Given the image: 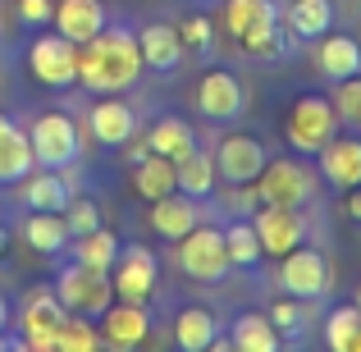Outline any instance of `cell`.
Wrapping results in <instances>:
<instances>
[{"instance_id": "obj_1", "label": "cell", "mask_w": 361, "mask_h": 352, "mask_svg": "<svg viewBox=\"0 0 361 352\" xmlns=\"http://www.w3.org/2000/svg\"><path fill=\"white\" fill-rule=\"evenodd\" d=\"M142 73V51H137V32L106 23L92 42L78 46V83L97 97L110 92H128Z\"/></svg>"}, {"instance_id": "obj_2", "label": "cell", "mask_w": 361, "mask_h": 352, "mask_svg": "<svg viewBox=\"0 0 361 352\" xmlns=\"http://www.w3.org/2000/svg\"><path fill=\"white\" fill-rule=\"evenodd\" d=\"M174 261L192 284H224V274L233 270L229 247H224V229L215 224H197L174 243Z\"/></svg>"}, {"instance_id": "obj_3", "label": "cell", "mask_w": 361, "mask_h": 352, "mask_svg": "<svg viewBox=\"0 0 361 352\" xmlns=\"http://www.w3.org/2000/svg\"><path fill=\"white\" fill-rule=\"evenodd\" d=\"M55 298H60L64 311L73 316H87V320H101L106 307L115 302V284H110V270H92L82 261H69L60 274H55Z\"/></svg>"}, {"instance_id": "obj_4", "label": "cell", "mask_w": 361, "mask_h": 352, "mask_svg": "<svg viewBox=\"0 0 361 352\" xmlns=\"http://www.w3.org/2000/svg\"><path fill=\"white\" fill-rule=\"evenodd\" d=\"M27 142H32V160L46 169H64L82 156V133L73 123L69 110H46V115L32 119L27 128Z\"/></svg>"}, {"instance_id": "obj_5", "label": "cell", "mask_w": 361, "mask_h": 352, "mask_svg": "<svg viewBox=\"0 0 361 352\" xmlns=\"http://www.w3.org/2000/svg\"><path fill=\"white\" fill-rule=\"evenodd\" d=\"M329 284H334V270H329V256L320 252V247L298 243L293 252L279 256V289L288 293V298L316 302V298L329 293Z\"/></svg>"}, {"instance_id": "obj_6", "label": "cell", "mask_w": 361, "mask_h": 352, "mask_svg": "<svg viewBox=\"0 0 361 352\" xmlns=\"http://www.w3.org/2000/svg\"><path fill=\"white\" fill-rule=\"evenodd\" d=\"M256 197L270 206H307L316 197V174L307 169L302 156L265 160V169L256 174Z\"/></svg>"}, {"instance_id": "obj_7", "label": "cell", "mask_w": 361, "mask_h": 352, "mask_svg": "<svg viewBox=\"0 0 361 352\" xmlns=\"http://www.w3.org/2000/svg\"><path fill=\"white\" fill-rule=\"evenodd\" d=\"M338 133V115L325 97H298L288 106V119H283V138L298 156H316L329 138Z\"/></svg>"}, {"instance_id": "obj_8", "label": "cell", "mask_w": 361, "mask_h": 352, "mask_svg": "<svg viewBox=\"0 0 361 352\" xmlns=\"http://www.w3.org/2000/svg\"><path fill=\"white\" fill-rule=\"evenodd\" d=\"M27 73L42 87H73L78 83V46L60 32H42L27 46Z\"/></svg>"}, {"instance_id": "obj_9", "label": "cell", "mask_w": 361, "mask_h": 352, "mask_svg": "<svg viewBox=\"0 0 361 352\" xmlns=\"http://www.w3.org/2000/svg\"><path fill=\"white\" fill-rule=\"evenodd\" d=\"M110 284H115V298L119 302H151V293H156V284H160L156 252L142 247V243L119 247L115 265H110Z\"/></svg>"}, {"instance_id": "obj_10", "label": "cell", "mask_w": 361, "mask_h": 352, "mask_svg": "<svg viewBox=\"0 0 361 352\" xmlns=\"http://www.w3.org/2000/svg\"><path fill=\"white\" fill-rule=\"evenodd\" d=\"M192 106H197V115L211 119V123H233L247 110V92H243L238 73L233 69H206L197 78Z\"/></svg>"}, {"instance_id": "obj_11", "label": "cell", "mask_w": 361, "mask_h": 352, "mask_svg": "<svg viewBox=\"0 0 361 352\" xmlns=\"http://www.w3.org/2000/svg\"><path fill=\"white\" fill-rule=\"evenodd\" d=\"M252 229H256V238H261L265 256H283L298 243H307V215H302V206H270V202H261L256 215H252Z\"/></svg>"}, {"instance_id": "obj_12", "label": "cell", "mask_w": 361, "mask_h": 352, "mask_svg": "<svg viewBox=\"0 0 361 352\" xmlns=\"http://www.w3.org/2000/svg\"><path fill=\"white\" fill-rule=\"evenodd\" d=\"M265 147L252 133H224L220 147H215V174L229 178V183H256V174L265 169Z\"/></svg>"}, {"instance_id": "obj_13", "label": "cell", "mask_w": 361, "mask_h": 352, "mask_svg": "<svg viewBox=\"0 0 361 352\" xmlns=\"http://www.w3.org/2000/svg\"><path fill=\"white\" fill-rule=\"evenodd\" d=\"M147 334H151L147 302H119L115 298L106 307V316H101V344H106V348H119V352L142 348V344H147Z\"/></svg>"}, {"instance_id": "obj_14", "label": "cell", "mask_w": 361, "mask_h": 352, "mask_svg": "<svg viewBox=\"0 0 361 352\" xmlns=\"http://www.w3.org/2000/svg\"><path fill=\"white\" fill-rule=\"evenodd\" d=\"M60 316H64V307L51 289L27 293L23 316H18V325H23V348L27 352H55V325H60Z\"/></svg>"}, {"instance_id": "obj_15", "label": "cell", "mask_w": 361, "mask_h": 352, "mask_svg": "<svg viewBox=\"0 0 361 352\" xmlns=\"http://www.w3.org/2000/svg\"><path fill=\"white\" fill-rule=\"evenodd\" d=\"M51 23H55L60 37H69L73 46H82V42H92L110 18H106V5H101V0H55Z\"/></svg>"}, {"instance_id": "obj_16", "label": "cell", "mask_w": 361, "mask_h": 352, "mask_svg": "<svg viewBox=\"0 0 361 352\" xmlns=\"http://www.w3.org/2000/svg\"><path fill=\"white\" fill-rule=\"evenodd\" d=\"M87 133L101 142V147H123V142L137 133V110L128 106V101H97V106L87 110Z\"/></svg>"}, {"instance_id": "obj_17", "label": "cell", "mask_w": 361, "mask_h": 352, "mask_svg": "<svg viewBox=\"0 0 361 352\" xmlns=\"http://www.w3.org/2000/svg\"><path fill=\"white\" fill-rule=\"evenodd\" d=\"M18 202L27 206V211H64L69 206V178L60 174V169H46V165H37L32 174H23L18 178Z\"/></svg>"}, {"instance_id": "obj_18", "label": "cell", "mask_w": 361, "mask_h": 352, "mask_svg": "<svg viewBox=\"0 0 361 352\" xmlns=\"http://www.w3.org/2000/svg\"><path fill=\"white\" fill-rule=\"evenodd\" d=\"M311 60H316V69L325 73L329 83L353 78V73H361V42L329 28L325 37H316V55H311Z\"/></svg>"}, {"instance_id": "obj_19", "label": "cell", "mask_w": 361, "mask_h": 352, "mask_svg": "<svg viewBox=\"0 0 361 352\" xmlns=\"http://www.w3.org/2000/svg\"><path fill=\"white\" fill-rule=\"evenodd\" d=\"M316 156H320V169H325V183H334L338 193L361 183V138H343V133H334Z\"/></svg>"}, {"instance_id": "obj_20", "label": "cell", "mask_w": 361, "mask_h": 352, "mask_svg": "<svg viewBox=\"0 0 361 352\" xmlns=\"http://www.w3.org/2000/svg\"><path fill=\"white\" fill-rule=\"evenodd\" d=\"M18 233H23V243L32 247L37 256H60L64 247L73 243L69 224H64V211H27L23 224H18Z\"/></svg>"}, {"instance_id": "obj_21", "label": "cell", "mask_w": 361, "mask_h": 352, "mask_svg": "<svg viewBox=\"0 0 361 352\" xmlns=\"http://www.w3.org/2000/svg\"><path fill=\"white\" fill-rule=\"evenodd\" d=\"M32 142L27 128H18L9 115H0V188H14L23 174H32Z\"/></svg>"}, {"instance_id": "obj_22", "label": "cell", "mask_w": 361, "mask_h": 352, "mask_svg": "<svg viewBox=\"0 0 361 352\" xmlns=\"http://www.w3.org/2000/svg\"><path fill=\"white\" fill-rule=\"evenodd\" d=\"M202 224V206L192 202V197L183 193H169L160 197V202H151V229H156L165 243H178L188 229H197Z\"/></svg>"}, {"instance_id": "obj_23", "label": "cell", "mask_w": 361, "mask_h": 352, "mask_svg": "<svg viewBox=\"0 0 361 352\" xmlns=\"http://www.w3.org/2000/svg\"><path fill=\"white\" fill-rule=\"evenodd\" d=\"M137 51H142V64L147 69H156V73H165V69H178L183 64V42H178V28L174 23H147L137 32Z\"/></svg>"}, {"instance_id": "obj_24", "label": "cell", "mask_w": 361, "mask_h": 352, "mask_svg": "<svg viewBox=\"0 0 361 352\" xmlns=\"http://www.w3.org/2000/svg\"><path fill=\"white\" fill-rule=\"evenodd\" d=\"M133 193L147 197V202H160V197L178 193L174 160H169V156H156V151H147V156L133 165Z\"/></svg>"}, {"instance_id": "obj_25", "label": "cell", "mask_w": 361, "mask_h": 352, "mask_svg": "<svg viewBox=\"0 0 361 352\" xmlns=\"http://www.w3.org/2000/svg\"><path fill=\"white\" fill-rule=\"evenodd\" d=\"M174 178H178V193L192 197V202H202V197L215 193V156L202 147H192L188 156L174 160Z\"/></svg>"}, {"instance_id": "obj_26", "label": "cell", "mask_w": 361, "mask_h": 352, "mask_svg": "<svg viewBox=\"0 0 361 352\" xmlns=\"http://www.w3.org/2000/svg\"><path fill=\"white\" fill-rule=\"evenodd\" d=\"M174 339H178V348L183 352H206L220 339V325H215V311H206V307H183L174 316Z\"/></svg>"}, {"instance_id": "obj_27", "label": "cell", "mask_w": 361, "mask_h": 352, "mask_svg": "<svg viewBox=\"0 0 361 352\" xmlns=\"http://www.w3.org/2000/svg\"><path fill=\"white\" fill-rule=\"evenodd\" d=\"M147 147L156 151V156L178 160V156H188V151L197 147V133H192V123H188V119H178V115H160L156 123H151V133H147Z\"/></svg>"}, {"instance_id": "obj_28", "label": "cell", "mask_w": 361, "mask_h": 352, "mask_svg": "<svg viewBox=\"0 0 361 352\" xmlns=\"http://www.w3.org/2000/svg\"><path fill=\"white\" fill-rule=\"evenodd\" d=\"M279 23V9H274V0H224V28H229L233 37L256 32V28H270Z\"/></svg>"}, {"instance_id": "obj_29", "label": "cell", "mask_w": 361, "mask_h": 352, "mask_svg": "<svg viewBox=\"0 0 361 352\" xmlns=\"http://www.w3.org/2000/svg\"><path fill=\"white\" fill-rule=\"evenodd\" d=\"M288 28L302 42H316L334 28V0H293L288 5Z\"/></svg>"}, {"instance_id": "obj_30", "label": "cell", "mask_w": 361, "mask_h": 352, "mask_svg": "<svg viewBox=\"0 0 361 352\" xmlns=\"http://www.w3.org/2000/svg\"><path fill=\"white\" fill-rule=\"evenodd\" d=\"M229 344L238 352H274L279 348V329L270 325V316H256V311H243L238 320H233V334Z\"/></svg>"}, {"instance_id": "obj_31", "label": "cell", "mask_w": 361, "mask_h": 352, "mask_svg": "<svg viewBox=\"0 0 361 352\" xmlns=\"http://www.w3.org/2000/svg\"><path fill=\"white\" fill-rule=\"evenodd\" d=\"M119 238L106 229V224H97L92 233H78L73 238V261H82V265H92V270H110L115 265V256H119Z\"/></svg>"}, {"instance_id": "obj_32", "label": "cell", "mask_w": 361, "mask_h": 352, "mask_svg": "<svg viewBox=\"0 0 361 352\" xmlns=\"http://www.w3.org/2000/svg\"><path fill=\"white\" fill-rule=\"evenodd\" d=\"M97 348H101V325L97 320L64 311L60 325H55V352H97Z\"/></svg>"}, {"instance_id": "obj_33", "label": "cell", "mask_w": 361, "mask_h": 352, "mask_svg": "<svg viewBox=\"0 0 361 352\" xmlns=\"http://www.w3.org/2000/svg\"><path fill=\"white\" fill-rule=\"evenodd\" d=\"M224 247H229V261L238 265V270H252L256 261H261V238H256L252 220H233L229 229H224Z\"/></svg>"}, {"instance_id": "obj_34", "label": "cell", "mask_w": 361, "mask_h": 352, "mask_svg": "<svg viewBox=\"0 0 361 352\" xmlns=\"http://www.w3.org/2000/svg\"><path fill=\"white\" fill-rule=\"evenodd\" d=\"M357 334H361V311L357 307H334L325 320V344L334 352H353L357 348Z\"/></svg>"}, {"instance_id": "obj_35", "label": "cell", "mask_w": 361, "mask_h": 352, "mask_svg": "<svg viewBox=\"0 0 361 352\" xmlns=\"http://www.w3.org/2000/svg\"><path fill=\"white\" fill-rule=\"evenodd\" d=\"M243 51L252 55V60H265L274 64L283 51H288V37H283V23H270V28H256V32L243 37Z\"/></svg>"}, {"instance_id": "obj_36", "label": "cell", "mask_w": 361, "mask_h": 352, "mask_svg": "<svg viewBox=\"0 0 361 352\" xmlns=\"http://www.w3.org/2000/svg\"><path fill=\"white\" fill-rule=\"evenodd\" d=\"M329 106H334V115L343 119L348 128H361V73L334 83V97H329Z\"/></svg>"}, {"instance_id": "obj_37", "label": "cell", "mask_w": 361, "mask_h": 352, "mask_svg": "<svg viewBox=\"0 0 361 352\" xmlns=\"http://www.w3.org/2000/svg\"><path fill=\"white\" fill-rule=\"evenodd\" d=\"M178 42H183V51H192V55H211L215 23H211V18H202V14L183 18V23H178Z\"/></svg>"}, {"instance_id": "obj_38", "label": "cell", "mask_w": 361, "mask_h": 352, "mask_svg": "<svg viewBox=\"0 0 361 352\" xmlns=\"http://www.w3.org/2000/svg\"><path fill=\"white\" fill-rule=\"evenodd\" d=\"M64 224H69V233H92L101 224V206L87 202V197H69V206H64Z\"/></svg>"}, {"instance_id": "obj_39", "label": "cell", "mask_w": 361, "mask_h": 352, "mask_svg": "<svg viewBox=\"0 0 361 352\" xmlns=\"http://www.w3.org/2000/svg\"><path fill=\"white\" fill-rule=\"evenodd\" d=\"M265 316H270V325L279 329V334H298V329L307 325V311H302V307H298V298H288V293H283V298L274 302Z\"/></svg>"}, {"instance_id": "obj_40", "label": "cell", "mask_w": 361, "mask_h": 352, "mask_svg": "<svg viewBox=\"0 0 361 352\" xmlns=\"http://www.w3.org/2000/svg\"><path fill=\"white\" fill-rule=\"evenodd\" d=\"M261 197H256V183H229V197H224V211H233L238 220H252Z\"/></svg>"}, {"instance_id": "obj_41", "label": "cell", "mask_w": 361, "mask_h": 352, "mask_svg": "<svg viewBox=\"0 0 361 352\" xmlns=\"http://www.w3.org/2000/svg\"><path fill=\"white\" fill-rule=\"evenodd\" d=\"M18 23H27V28H42V23H51V14H55V0H18Z\"/></svg>"}, {"instance_id": "obj_42", "label": "cell", "mask_w": 361, "mask_h": 352, "mask_svg": "<svg viewBox=\"0 0 361 352\" xmlns=\"http://www.w3.org/2000/svg\"><path fill=\"white\" fill-rule=\"evenodd\" d=\"M343 215L361 224V183L357 188H343Z\"/></svg>"}, {"instance_id": "obj_43", "label": "cell", "mask_w": 361, "mask_h": 352, "mask_svg": "<svg viewBox=\"0 0 361 352\" xmlns=\"http://www.w3.org/2000/svg\"><path fill=\"white\" fill-rule=\"evenodd\" d=\"M147 151H151V147H147V138H137V133H133V138H128V142H123V156H128V160H133V165H137V160H142V156H147Z\"/></svg>"}, {"instance_id": "obj_44", "label": "cell", "mask_w": 361, "mask_h": 352, "mask_svg": "<svg viewBox=\"0 0 361 352\" xmlns=\"http://www.w3.org/2000/svg\"><path fill=\"white\" fill-rule=\"evenodd\" d=\"M5 320H9V307H5V298H0V334H5Z\"/></svg>"}, {"instance_id": "obj_45", "label": "cell", "mask_w": 361, "mask_h": 352, "mask_svg": "<svg viewBox=\"0 0 361 352\" xmlns=\"http://www.w3.org/2000/svg\"><path fill=\"white\" fill-rule=\"evenodd\" d=\"M353 307H357V311H361V284H357V298H353Z\"/></svg>"}, {"instance_id": "obj_46", "label": "cell", "mask_w": 361, "mask_h": 352, "mask_svg": "<svg viewBox=\"0 0 361 352\" xmlns=\"http://www.w3.org/2000/svg\"><path fill=\"white\" fill-rule=\"evenodd\" d=\"M0 348H5V334H0Z\"/></svg>"}]
</instances>
